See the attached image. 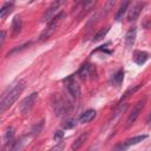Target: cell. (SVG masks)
I'll list each match as a JSON object with an SVG mask.
<instances>
[{"label":"cell","mask_w":151,"mask_h":151,"mask_svg":"<svg viewBox=\"0 0 151 151\" xmlns=\"http://www.w3.org/2000/svg\"><path fill=\"white\" fill-rule=\"evenodd\" d=\"M61 5H63V1H54V2H52V4L50 5V7L44 12L41 20L50 22V21L54 18V15L57 14V12L59 11V8H60Z\"/></svg>","instance_id":"cell-6"},{"label":"cell","mask_w":151,"mask_h":151,"mask_svg":"<svg viewBox=\"0 0 151 151\" xmlns=\"http://www.w3.org/2000/svg\"><path fill=\"white\" fill-rule=\"evenodd\" d=\"M96 116H97V112H96V110H92V109H90V110H87V111H85L81 116H80V118H79V122L81 123V124H86V123H90L91 120H93L94 118H96Z\"/></svg>","instance_id":"cell-11"},{"label":"cell","mask_w":151,"mask_h":151,"mask_svg":"<svg viewBox=\"0 0 151 151\" xmlns=\"http://www.w3.org/2000/svg\"><path fill=\"white\" fill-rule=\"evenodd\" d=\"M136 35H137V29H136V27H131V28L127 31L126 35H125V44H126L127 47L133 46L134 40H136Z\"/></svg>","instance_id":"cell-12"},{"label":"cell","mask_w":151,"mask_h":151,"mask_svg":"<svg viewBox=\"0 0 151 151\" xmlns=\"http://www.w3.org/2000/svg\"><path fill=\"white\" fill-rule=\"evenodd\" d=\"M63 18H64V13L60 12V13H59L57 17H54L50 22H47L46 27L44 28V31L41 32V34H40V37H39V40H40V41H45V40L50 39V38L52 37V34L55 32V29L58 28V26H59V24L61 22Z\"/></svg>","instance_id":"cell-2"},{"label":"cell","mask_w":151,"mask_h":151,"mask_svg":"<svg viewBox=\"0 0 151 151\" xmlns=\"http://www.w3.org/2000/svg\"><path fill=\"white\" fill-rule=\"evenodd\" d=\"M25 140H26V137H22L18 142H15L14 145L12 146V150L11 151H22L24 147H25V145H26V142Z\"/></svg>","instance_id":"cell-18"},{"label":"cell","mask_w":151,"mask_h":151,"mask_svg":"<svg viewBox=\"0 0 151 151\" xmlns=\"http://www.w3.org/2000/svg\"><path fill=\"white\" fill-rule=\"evenodd\" d=\"M149 120H151V112H150V114H149L147 118H146V122H149Z\"/></svg>","instance_id":"cell-27"},{"label":"cell","mask_w":151,"mask_h":151,"mask_svg":"<svg viewBox=\"0 0 151 151\" xmlns=\"http://www.w3.org/2000/svg\"><path fill=\"white\" fill-rule=\"evenodd\" d=\"M63 137H64V132L59 130V131H57V132L54 133V137H53V138H54L55 142H59V143H60V140L63 139Z\"/></svg>","instance_id":"cell-23"},{"label":"cell","mask_w":151,"mask_h":151,"mask_svg":"<svg viewBox=\"0 0 151 151\" xmlns=\"http://www.w3.org/2000/svg\"><path fill=\"white\" fill-rule=\"evenodd\" d=\"M37 99H38V93H37V92H33V93L28 94V96L20 103V105H19V111H20V113H22V114L28 113V112L32 110V107L34 106Z\"/></svg>","instance_id":"cell-5"},{"label":"cell","mask_w":151,"mask_h":151,"mask_svg":"<svg viewBox=\"0 0 151 151\" xmlns=\"http://www.w3.org/2000/svg\"><path fill=\"white\" fill-rule=\"evenodd\" d=\"M145 104H146V97H143L140 100L137 101V104L134 105V107L132 109L131 113H130L129 117H127V120H126V127H130V126L136 122V119L138 118V116L142 113V110L144 109Z\"/></svg>","instance_id":"cell-4"},{"label":"cell","mask_w":151,"mask_h":151,"mask_svg":"<svg viewBox=\"0 0 151 151\" xmlns=\"http://www.w3.org/2000/svg\"><path fill=\"white\" fill-rule=\"evenodd\" d=\"M129 5H130V1H125V2H123V4L120 5V7H119V9H118V12H117V14H116V20L119 21V20L123 19V15L125 14V12H126Z\"/></svg>","instance_id":"cell-17"},{"label":"cell","mask_w":151,"mask_h":151,"mask_svg":"<svg viewBox=\"0 0 151 151\" xmlns=\"http://www.w3.org/2000/svg\"><path fill=\"white\" fill-rule=\"evenodd\" d=\"M109 31H110V27H105V28L99 29V31L94 34V37H93V41H99V40H101V39L107 34Z\"/></svg>","instance_id":"cell-20"},{"label":"cell","mask_w":151,"mask_h":151,"mask_svg":"<svg viewBox=\"0 0 151 151\" xmlns=\"http://www.w3.org/2000/svg\"><path fill=\"white\" fill-rule=\"evenodd\" d=\"M42 127H44V120H41V122H39L38 124L33 125V127L31 129V133H29V134H31L32 137H35V136H38V134L41 132Z\"/></svg>","instance_id":"cell-19"},{"label":"cell","mask_w":151,"mask_h":151,"mask_svg":"<svg viewBox=\"0 0 151 151\" xmlns=\"http://www.w3.org/2000/svg\"><path fill=\"white\" fill-rule=\"evenodd\" d=\"M76 125H77V120L74 118H71V119H67L63 126L64 129H73Z\"/></svg>","instance_id":"cell-22"},{"label":"cell","mask_w":151,"mask_h":151,"mask_svg":"<svg viewBox=\"0 0 151 151\" xmlns=\"http://www.w3.org/2000/svg\"><path fill=\"white\" fill-rule=\"evenodd\" d=\"M147 59H149V54L144 51H137L134 53V57H133L134 63L138 64V65H143Z\"/></svg>","instance_id":"cell-14"},{"label":"cell","mask_w":151,"mask_h":151,"mask_svg":"<svg viewBox=\"0 0 151 151\" xmlns=\"http://www.w3.org/2000/svg\"><path fill=\"white\" fill-rule=\"evenodd\" d=\"M87 137H88V132H84V133H81L74 142H73V144H72V146H71V149L73 150V151H77L83 144H84V142L87 139Z\"/></svg>","instance_id":"cell-15"},{"label":"cell","mask_w":151,"mask_h":151,"mask_svg":"<svg viewBox=\"0 0 151 151\" xmlns=\"http://www.w3.org/2000/svg\"><path fill=\"white\" fill-rule=\"evenodd\" d=\"M146 138H147L146 134H138V136H134V137H132V138L126 139L125 142H123V143H120L119 145H117L114 149L118 150V151H123V150H125L126 147H129V146H131V145H134V144H138V143L143 142V140L146 139Z\"/></svg>","instance_id":"cell-7"},{"label":"cell","mask_w":151,"mask_h":151,"mask_svg":"<svg viewBox=\"0 0 151 151\" xmlns=\"http://www.w3.org/2000/svg\"><path fill=\"white\" fill-rule=\"evenodd\" d=\"M140 87V85H137V86H134L133 88H130V90H127L126 92H125V94H124V97H127V96H130V94H132V93H134L138 88Z\"/></svg>","instance_id":"cell-25"},{"label":"cell","mask_w":151,"mask_h":151,"mask_svg":"<svg viewBox=\"0 0 151 151\" xmlns=\"http://www.w3.org/2000/svg\"><path fill=\"white\" fill-rule=\"evenodd\" d=\"M93 73V67L90 65V64H84L80 70L78 71V76L81 78V79H87L88 76H91Z\"/></svg>","instance_id":"cell-13"},{"label":"cell","mask_w":151,"mask_h":151,"mask_svg":"<svg viewBox=\"0 0 151 151\" xmlns=\"http://www.w3.org/2000/svg\"><path fill=\"white\" fill-rule=\"evenodd\" d=\"M51 101H52V107H53V110H54V112H55V114L58 117H61V116H64V114H66L68 112L67 101L63 97H60L59 94L54 93L52 96Z\"/></svg>","instance_id":"cell-3"},{"label":"cell","mask_w":151,"mask_h":151,"mask_svg":"<svg viewBox=\"0 0 151 151\" xmlns=\"http://www.w3.org/2000/svg\"><path fill=\"white\" fill-rule=\"evenodd\" d=\"M143 6H144V4L138 2V4H136V5L130 9L129 15H127L129 21H134V20L139 17V14H140V12H142V9H143Z\"/></svg>","instance_id":"cell-10"},{"label":"cell","mask_w":151,"mask_h":151,"mask_svg":"<svg viewBox=\"0 0 151 151\" xmlns=\"http://www.w3.org/2000/svg\"><path fill=\"white\" fill-rule=\"evenodd\" d=\"M123 78H124V71L123 70H119L114 76H113V79H112V81H113V84L114 85H120L122 84V81H123Z\"/></svg>","instance_id":"cell-21"},{"label":"cell","mask_w":151,"mask_h":151,"mask_svg":"<svg viewBox=\"0 0 151 151\" xmlns=\"http://www.w3.org/2000/svg\"><path fill=\"white\" fill-rule=\"evenodd\" d=\"M5 38H6V32H5V31H1V40H0V45H4V42H5Z\"/></svg>","instance_id":"cell-26"},{"label":"cell","mask_w":151,"mask_h":151,"mask_svg":"<svg viewBox=\"0 0 151 151\" xmlns=\"http://www.w3.org/2000/svg\"><path fill=\"white\" fill-rule=\"evenodd\" d=\"M21 26H22L21 17L15 15L13 18V21H12V38H15L17 35H19V33L21 31Z\"/></svg>","instance_id":"cell-9"},{"label":"cell","mask_w":151,"mask_h":151,"mask_svg":"<svg viewBox=\"0 0 151 151\" xmlns=\"http://www.w3.org/2000/svg\"><path fill=\"white\" fill-rule=\"evenodd\" d=\"M63 149H64V143H58L55 146H53L50 151H63Z\"/></svg>","instance_id":"cell-24"},{"label":"cell","mask_w":151,"mask_h":151,"mask_svg":"<svg viewBox=\"0 0 151 151\" xmlns=\"http://www.w3.org/2000/svg\"><path fill=\"white\" fill-rule=\"evenodd\" d=\"M24 90H25V81H19V83L14 84L12 86V88H9L6 93H4L2 98H1V103H0L1 112H5L8 107H11L13 105V103L22 93Z\"/></svg>","instance_id":"cell-1"},{"label":"cell","mask_w":151,"mask_h":151,"mask_svg":"<svg viewBox=\"0 0 151 151\" xmlns=\"http://www.w3.org/2000/svg\"><path fill=\"white\" fill-rule=\"evenodd\" d=\"M66 88H67V92L74 98V99H78L80 97V86L78 85V83L72 78L70 77L67 80H66Z\"/></svg>","instance_id":"cell-8"},{"label":"cell","mask_w":151,"mask_h":151,"mask_svg":"<svg viewBox=\"0 0 151 151\" xmlns=\"http://www.w3.org/2000/svg\"><path fill=\"white\" fill-rule=\"evenodd\" d=\"M12 9H13V2H6V4L1 7V9H0V18H1V19L6 18V15L12 12Z\"/></svg>","instance_id":"cell-16"}]
</instances>
